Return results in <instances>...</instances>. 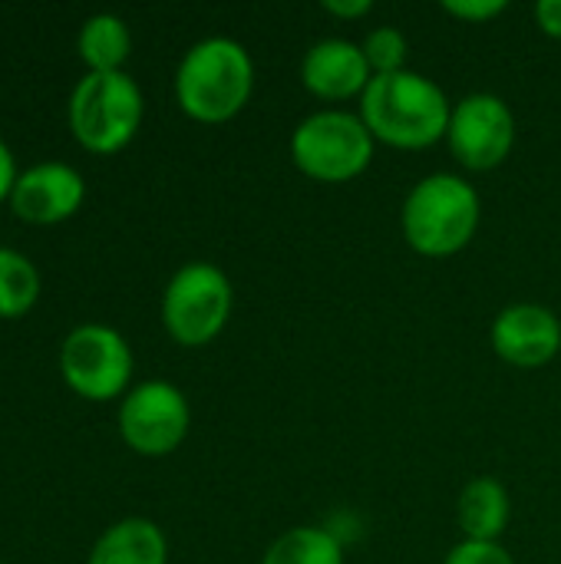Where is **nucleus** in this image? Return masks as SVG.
<instances>
[{"label": "nucleus", "mask_w": 561, "mask_h": 564, "mask_svg": "<svg viewBox=\"0 0 561 564\" xmlns=\"http://www.w3.org/2000/svg\"><path fill=\"white\" fill-rule=\"evenodd\" d=\"M40 297V271L36 264L17 251L0 248V317H23Z\"/></svg>", "instance_id": "obj_17"}, {"label": "nucleus", "mask_w": 561, "mask_h": 564, "mask_svg": "<svg viewBox=\"0 0 561 564\" xmlns=\"http://www.w3.org/2000/svg\"><path fill=\"white\" fill-rule=\"evenodd\" d=\"M483 202L476 185L453 172L423 175L403 198L400 231L423 258H453L476 238Z\"/></svg>", "instance_id": "obj_3"}, {"label": "nucleus", "mask_w": 561, "mask_h": 564, "mask_svg": "<svg viewBox=\"0 0 561 564\" xmlns=\"http://www.w3.org/2000/svg\"><path fill=\"white\" fill-rule=\"evenodd\" d=\"M536 23L546 36L561 40V0H539L536 3Z\"/></svg>", "instance_id": "obj_21"}, {"label": "nucleus", "mask_w": 561, "mask_h": 564, "mask_svg": "<svg viewBox=\"0 0 561 564\" xmlns=\"http://www.w3.org/2000/svg\"><path fill=\"white\" fill-rule=\"evenodd\" d=\"M76 46L86 63V73H119L129 59L132 36H129V26L122 17L93 13L83 20Z\"/></svg>", "instance_id": "obj_15"}, {"label": "nucleus", "mask_w": 561, "mask_h": 564, "mask_svg": "<svg viewBox=\"0 0 561 564\" xmlns=\"http://www.w3.org/2000/svg\"><path fill=\"white\" fill-rule=\"evenodd\" d=\"M357 112L377 142L417 152L446 139L453 102L436 79L417 69H400L374 76Z\"/></svg>", "instance_id": "obj_1"}, {"label": "nucleus", "mask_w": 561, "mask_h": 564, "mask_svg": "<svg viewBox=\"0 0 561 564\" xmlns=\"http://www.w3.org/2000/svg\"><path fill=\"white\" fill-rule=\"evenodd\" d=\"M443 564H516L503 542H470L463 539L446 552Z\"/></svg>", "instance_id": "obj_19"}, {"label": "nucleus", "mask_w": 561, "mask_h": 564, "mask_svg": "<svg viewBox=\"0 0 561 564\" xmlns=\"http://www.w3.org/2000/svg\"><path fill=\"white\" fill-rule=\"evenodd\" d=\"M142 112H145L142 89L126 69L83 73L66 106L76 142L99 155H109L129 145L142 126Z\"/></svg>", "instance_id": "obj_5"}, {"label": "nucleus", "mask_w": 561, "mask_h": 564, "mask_svg": "<svg viewBox=\"0 0 561 564\" xmlns=\"http://www.w3.org/2000/svg\"><path fill=\"white\" fill-rule=\"evenodd\" d=\"M17 159H13V152H10V145L0 139V202L7 198L10 202V192H13V185H17Z\"/></svg>", "instance_id": "obj_23"}, {"label": "nucleus", "mask_w": 561, "mask_h": 564, "mask_svg": "<svg viewBox=\"0 0 561 564\" xmlns=\"http://www.w3.org/2000/svg\"><path fill=\"white\" fill-rule=\"evenodd\" d=\"M255 93V59L231 36H205L185 50L175 69L179 109L205 126L235 119Z\"/></svg>", "instance_id": "obj_2"}, {"label": "nucleus", "mask_w": 561, "mask_h": 564, "mask_svg": "<svg viewBox=\"0 0 561 564\" xmlns=\"http://www.w3.org/2000/svg\"><path fill=\"white\" fill-rule=\"evenodd\" d=\"M446 145L470 172L499 169L516 145V116L496 93H470L453 106Z\"/></svg>", "instance_id": "obj_9"}, {"label": "nucleus", "mask_w": 561, "mask_h": 564, "mask_svg": "<svg viewBox=\"0 0 561 564\" xmlns=\"http://www.w3.org/2000/svg\"><path fill=\"white\" fill-rule=\"evenodd\" d=\"M489 344L496 357L516 370H539L552 364L561 350L559 314L546 304L519 301L496 314Z\"/></svg>", "instance_id": "obj_10"}, {"label": "nucleus", "mask_w": 561, "mask_h": 564, "mask_svg": "<svg viewBox=\"0 0 561 564\" xmlns=\"http://www.w3.org/2000/svg\"><path fill=\"white\" fill-rule=\"evenodd\" d=\"M374 73L367 66V56L360 43H350L344 36H324L308 46L301 59V83L311 96L324 102H347L360 99L370 86Z\"/></svg>", "instance_id": "obj_12"}, {"label": "nucleus", "mask_w": 561, "mask_h": 564, "mask_svg": "<svg viewBox=\"0 0 561 564\" xmlns=\"http://www.w3.org/2000/svg\"><path fill=\"white\" fill-rule=\"evenodd\" d=\"M261 564H344V542L321 525H298L278 535Z\"/></svg>", "instance_id": "obj_16"}, {"label": "nucleus", "mask_w": 561, "mask_h": 564, "mask_svg": "<svg viewBox=\"0 0 561 564\" xmlns=\"http://www.w3.org/2000/svg\"><path fill=\"white\" fill-rule=\"evenodd\" d=\"M192 426V406L185 393L169 380H145L129 387L119 403L122 443L149 459L175 453Z\"/></svg>", "instance_id": "obj_8"}, {"label": "nucleus", "mask_w": 561, "mask_h": 564, "mask_svg": "<svg viewBox=\"0 0 561 564\" xmlns=\"http://www.w3.org/2000/svg\"><path fill=\"white\" fill-rule=\"evenodd\" d=\"M374 149L377 139L364 126L360 112L347 109H317L291 132L294 169L321 185H347L360 178L374 162Z\"/></svg>", "instance_id": "obj_4"}, {"label": "nucleus", "mask_w": 561, "mask_h": 564, "mask_svg": "<svg viewBox=\"0 0 561 564\" xmlns=\"http://www.w3.org/2000/svg\"><path fill=\"white\" fill-rule=\"evenodd\" d=\"M86 564H169V542L152 519L132 516L96 539Z\"/></svg>", "instance_id": "obj_14"}, {"label": "nucleus", "mask_w": 561, "mask_h": 564, "mask_svg": "<svg viewBox=\"0 0 561 564\" xmlns=\"http://www.w3.org/2000/svg\"><path fill=\"white\" fill-rule=\"evenodd\" d=\"M321 7H324L331 17H337V20H360V17H367V13L374 10L370 0H324Z\"/></svg>", "instance_id": "obj_22"}, {"label": "nucleus", "mask_w": 561, "mask_h": 564, "mask_svg": "<svg viewBox=\"0 0 561 564\" xmlns=\"http://www.w3.org/2000/svg\"><path fill=\"white\" fill-rule=\"evenodd\" d=\"M364 56H367V66L374 76H387V73H400L407 69V36L384 23V26H374L364 43H360Z\"/></svg>", "instance_id": "obj_18"}, {"label": "nucleus", "mask_w": 561, "mask_h": 564, "mask_svg": "<svg viewBox=\"0 0 561 564\" xmlns=\"http://www.w3.org/2000/svg\"><path fill=\"white\" fill-rule=\"evenodd\" d=\"M60 373L76 397L106 403L129 393L132 350L116 327L79 324L60 347Z\"/></svg>", "instance_id": "obj_7"}, {"label": "nucleus", "mask_w": 561, "mask_h": 564, "mask_svg": "<svg viewBox=\"0 0 561 564\" xmlns=\"http://www.w3.org/2000/svg\"><path fill=\"white\" fill-rule=\"evenodd\" d=\"M235 307V291L228 274L212 261L182 264L162 291V324L169 337L182 347L212 344Z\"/></svg>", "instance_id": "obj_6"}, {"label": "nucleus", "mask_w": 561, "mask_h": 564, "mask_svg": "<svg viewBox=\"0 0 561 564\" xmlns=\"http://www.w3.org/2000/svg\"><path fill=\"white\" fill-rule=\"evenodd\" d=\"M506 10H509L506 0H443V13L463 23H489Z\"/></svg>", "instance_id": "obj_20"}, {"label": "nucleus", "mask_w": 561, "mask_h": 564, "mask_svg": "<svg viewBox=\"0 0 561 564\" xmlns=\"http://www.w3.org/2000/svg\"><path fill=\"white\" fill-rule=\"evenodd\" d=\"M513 519L509 489L493 476H476L456 499V522L470 542H499Z\"/></svg>", "instance_id": "obj_13"}, {"label": "nucleus", "mask_w": 561, "mask_h": 564, "mask_svg": "<svg viewBox=\"0 0 561 564\" xmlns=\"http://www.w3.org/2000/svg\"><path fill=\"white\" fill-rule=\"evenodd\" d=\"M86 198L83 175L60 159L36 162L17 175V185L10 192V208L17 218L30 225H56L79 212Z\"/></svg>", "instance_id": "obj_11"}]
</instances>
